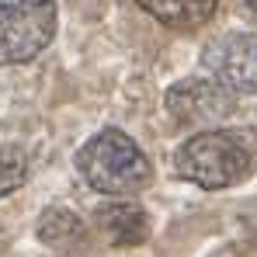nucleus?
Segmentation results:
<instances>
[{"instance_id":"nucleus-1","label":"nucleus","mask_w":257,"mask_h":257,"mask_svg":"<svg viewBox=\"0 0 257 257\" xmlns=\"http://www.w3.org/2000/svg\"><path fill=\"white\" fill-rule=\"evenodd\" d=\"M174 167L184 181L205 191L233 188L254 171V139L233 128H202L181 143Z\"/></svg>"},{"instance_id":"nucleus-2","label":"nucleus","mask_w":257,"mask_h":257,"mask_svg":"<svg viewBox=\"0 0 257 257\" xmlns=\"http://www.w3.org/2000/svg\"><path fill=\"white\" fill-rule=\"evenodd\" d=\"M77 171L94 191L111 198L139 195L153 181L146 153L122 128H101L97 136H90L77 153Z\"/></svg>"},{"instance_id":"nucleus-3","label":"nucleus","mask_w":257,"mask_h":257,"mask_svg":"<svg viewBox=\"0 0 257 257\" xmlns=\"http://www.w3.org/2000/svg\"><path fill=\"white\" fill-rule=\"evenodd\" d=\"M56 0H0V66L35 59L56 39Z\"/></svg>"},{"instance_id":"nucleus-4","label":"nucleus","mask_w":257,"mask_h":257,"mask_svg":"<svg viewBox=\"0 0 257 257\" xmlns=\"http://www.w3.org/2000/svg\"><path fill=\"white\" fill-rule=\"evenodd\" d=\"M164 108L184 128H215L236 111V94L215 77H188L167 90Z\"/></svg>"},{"instance_id":"nucleus-5","label":"nucleus","mask_w":257,"mask_h":257,"mask_svg":"<svg viewBox=\"0 0 257 257\" xmlns=\"http://www.w3.org/2000/svg\"><path fill=\"white\" fill-rule=\"evenodd\" d=\"M205 73L215 77L233 94H254L257 97V35L254 32H233L205 45L202 52Z\"/></svg>"},{"instance_id":"nucleus-6","label":"nucleus","mask_w":257,"mask_h":257,"mask_svg":"<svg viewBox=\"0 0 257 257\" xmlns=\"http://www.w3.org/2000/svg\"><path fill=\"white\" fill-rule=\"evenodd\" d=\"M94 229H101L104 240L115 247H136V243H146L150 219L136 202H108L94 212Z\"/></svg>"},{"instance_id":"nucleus-7","label":"nucleus","mask_w":257,"mask_h":257,"mask_svg":"<svg viewBox=\"0 0 257 257\" xmlns=\"http://www.w3.org/2000/svg\"><path fill=\"white\" fill-rule=\"evenodd\" d=\"M136 4L146 14H153L160 25L181 28V32L202 28L215 14V7H219V0H136Z\"/></svg>"},{"instance_id":"nucleus-8","label":"nucleus","mask_w":257,"mask_h":257,"mask_svg":"<svg viewBox=\"0 0 257 257\" xmlns=\"http://www.w3.org/2000/svg\"><path fill=\"white\" fill-rule=\"evenodd\" d=\"M35 229H39V240L52 250H70L84 240V222L70 209H45Z\"/></svg>"},{"instance_id":"nucleus-9","label":"nucleus","mask_w":257,"mask_h":257,"mask_svg":"<svg viewBox=\"0 0 257 257\" xmlns=\"http://www.w3.org/2000/svg\"><path fill=\"white\" fill-rule=\"evenodd\" d=\"M28 181V157L21 146H0V195L18 191Z\"/></svg>"},{"instance_id":"nucleus-10","label":"nucleus","mask_w":257,"mask_h":257,"mask_svg":"<svg viewBox=\"0 0 257 257\" xmlns=\"http://www.w3.org/2000/svg\"><path fill=\"white\" fill-rule=\"evenodd\" d=\"M247 7H250V11H254V14H257V0H247Z\"/></svg>"}]
</instances>
